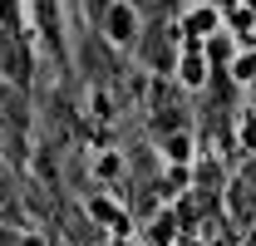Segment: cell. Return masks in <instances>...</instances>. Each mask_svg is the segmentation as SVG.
<instances>
[{"instance_id": "6da1fadb", "label": "cell", "mask_w": 256, "mask_h": 246, "mask_svg": "<svg viewBox=\"0 0 256 246\" xmlns=\"http://www.w3.org/2000/svg\"><path fill=\"white\" fill-rule=\"evenodd\" d=\"M104 34H108V44H133V34H138V10H133L128 0H108V10H104Z\"/></svg>"}, {"instance_id": "7a4b0ae2", "label": "cell", "mask_w": 256, "mask_h": 246, "mask_svg": "<svg viewBox=\"0 0 256 246\" xmlns=\"http://www.w3.org/2000/svg\"><path fill=\"white\" fill-rule=\"evenodd\" d=\"M217 30H222V10H217V5H207V0H202V5H192L188 20H182V34H188V40H212Z\"/></svg>"}, {"instance_id": "3957f363", "label": "cell", "mask_w": 256, "mask_h": 246, "mask_svg": "<svg viewBox=\"0 0 256 246\" xmlns=\"http://www.w3.org/2000/svg\"><path fill=\"white\" fill-rule=\"evenodd\" d=\"M202 79H207V54L197 50V40H188V50L178 60V84L182 89H202Z\"/></svg>"}, {"instance_id": "277c9868", "label": "cell", "mask_w": 256, "mask_h": 246, "mask_svg": "<svg viewBox=\"0 0 256 246\" xmlns=\"http://www.w3.org/2000/svg\"><path fill=\"white\" fill-rule=\"evenodd\" d=\"M143 242H148V246H172V242H178V212H172V207L153 212L148 226H143Z\"/></svg>"}, {"instance_id": "5b68a950", "label": "cell", "mask_w": 256, "mask_h": 246, "mask_svg": "<svg viewBox=\"0 0 256 246\" xmlns=\"http://www.w3.org/2000/svg\"><path fill=\"white\" fill-rule=\"evenodd\" d=\"M89 172H94L98 182H118V178H124V153H114V148H98L94 162H89Z\"/></svg>"}, {"instance_id": "8992f818", "label": "cell", "mask_w": 256, "mask_h": 246, "mask_svg": "<svg viewBox=\"0 0 256 246\" xmlns=\"http://www.w3.org/2000/svg\"><path fill=\"white\" fill-rule=\"evenodd\" d=\"M162 158L178 162V168L192 162V133H168V138H162Z\"/></svg>"}, {"instance_id": "52a82bcc", "label": "cell", "mask_w": 256, "mask_h": 246, "mask_svg": "<svg viewBox=\"0 0 256 246\" xmlns=\"http://www.w3.org/2000/svg\"><path fill=\"white\" fill-rule=\"evenodd\" d=\"M232 79H236V84H256V50L232 54Z\"/></svg>"}, {"instance_id": "ba28073f", "label": "cell", "mask_w": 256, "mask_h": 246, "mask_svg": "<svg viewBox=\"0 0 256 246\" xmlns=\"http://www.w3.org/2000/svg\"><path fill=\"white\" fill-rule=\"evenodd\" d=\"M242 153H256V114L242 118Z\"/></svg>"}, {"instance_id": "9c48e42d", "label": "cell", "mask_w": 256, "mask_h": 246, "mask_svg": "<svg viewBox=\"0 0 256 246\" xmlns=\"http://www.w3.org/2000/svg\"><path fill=\"white\" fill-rule=\"evenodd\" d=\"M15 246H50V236H44V232H20Z\"/></svg>"}]
</instances>
